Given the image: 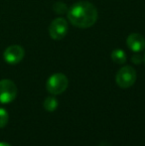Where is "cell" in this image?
<instances>
[{
	"mask_svg": "<svg viewBox=\"0 0 145 146\" xmlns=\"http://www.w3.org/2000/svg\"><path fill=\"white\" fill-rule=\"evenodd\" d=\"M97 8L87 1H79L75 3L68 11L69 21L79 28H89L97 20Z\"/></svg>",
	"mask_w": 145,
	"mask_h": 146,
	"instance_id": "6da1fadb",
	"label": "cell"
},
{
	"mask_svg": "<svg viewBox=\"0 0 145 146\" xmlns=\"http://www.w3.org/2000/svg\"><path fill=\"white\" fill-rule=\"evenodd\" d=\"M69 85L68 78L62 73H57L52 75L48 79L46 84V88L51 94L58 96L67 90Z\"/></svg>",
	"mask_w": 145,
	"mask_h": 146,
	"instance_id": "7a4b0ae2",
	"label": "cell"
},
{
	"mask_svg": "<svg viewBox=\"0 0 145 146\" xmlns=\"http://www.w3.org/2000/svg\"><path fill=\"white\" fill-rule=\"evenodd\" d=\"M116 84L121 88H128L134 85L136 81V72L130 66H124L117 72L115 77Z\"/></svg>",
	"mask_w": 145,
	"mask_h": 146,
	"instance_id": "3957f363",
	"label": "cell"
},
{
	"mask_svg": "<svg viewBox=\"0 0 145 146\" xmlns=\"http://www.w3.org/2000/svg\"><path fill=\"white\" fill-rule=\"evenodd\" d=\"M17 87L11 80L4 79L0 81V102L1 104H10L17 96Z\"/></svg>",
	"mask_w": 145,
	"mask_h": 146,
	"instance_id": "277c9868",
	"label": "cell"
},
{
	"mask_svg": "<svg viewBox=\"0 0 145 146\" xmlns=\"http://www.w3.org/2000/svg\"><path fill=\"white\" fill-rule=\"evenodd\" d=\"M25 51L19 45H12L5 49L3 53L4 61L9 65H16L23 60Z\"/></svg>",
	"mask_w": 145,
	"mask_h": 146,
	"instance_id": "5b68a950",
	"label": "cell"
},
{
	"mask_svg": "<svg viewBox=\"0 0 145 146\" xmlns=\"http://www.w3.org/2000/svg\"><path fill=\"white\" fill-rule=\"evenodd\" d=\"M68 33V23L64 18H57L49 27V34L53 40H61Z\"/></svg>",
	"mask_w": 145,
	"mask_h": 146,
	"instance_id": "8992f818",
	"label": "cell"
},
{
	"mask_svg": "<svg viewBox=\"0 0 145 146\" xmlns=\"http://www.w3.org/2000/svg\"><path fill=\"white\" fill-rule=\"evenodd\" d=\"M127 47L133 52H141L145 49V39L138 33L130 34L126 41Z\"/></svg>",
	"mask_w": 145,
	"mask_h": 146,
	"instance_id": "52a82bcc",
	"label": "cell"
},
{
	"mask_svg": "<svg viewBox=\"0 0 145 146\" xmlns=\"http://www.w3.org/2000/svg\"><path fill=\"white\" fill-rule=\"evenodd\" d=\"M111 60L118 65H123L126 62V54L120 49H115L111 53Z\"/></svg>",
	"mask_w": 145,
	"mask_h": 146,
	"instance_id": "ba28073f",
	"label": "cell"
},
{
	"mask_svg": "<svg viewBox=\"0 0 145 146\" xmlns=\"http://www.w3.org/2000/svg\"><path fill=\"white\" fill-rule=\"evenodd\" d=\"M58 104H59L58 100H57V98H54V96H48V98L44 100V102H43L44 108L49 112L55 111V110H57V108H58Z\"/></svg>",
	"mask_w": 145,
	"mask_h": 146,
	"instance_id": "9c48e42d",
	"label": "cell"
},
{
	"mask_svg": "<svg viewBox=\"0 0 145 146\" xmlns=\"http://www.w3.org/2000/svg\"><path fill=\"white\" fill-rule=\"evenodd\" d=\"M9 121V114L8 111L3 108H0V128H3L7 125Z\"/></svg>",
	"mask_w": 145,
	"mask_h": 146,
	"instance_id": "30bf717a",
	"label": "cell"
},
{
	"mask_svg": "<svg viewBox=\"0 0 145 146\" xmlns=\"http://www.w3.org/2000/svg\"><path fill=\"white\" fill-rule=\"evenodd\" d=\"M142 61H143V59H142L140 56H133L132 57V62H133L134 64H140Z\"/></svg>",
	"mask_w": 145,
	"mask_h": 146,
	"instance_id": "8fae6325",
	"label": "cell"
},
{
	"mask_svg": "<svg viewBox=\"0 0 145 146\" xmlns=\"http://www.w3.org/2000/svg\"><path fill=\"white\" fill-rule=\"evenodd\" d=\"M0 146H11V145L8 144V143H6V142H0Z\"/></svg>",
	"mask_w": 145,
	"mask_h": 146,
	"instance_id": "7c38bea8",
	"label": "cell"
},
{
	"mask_svg": "<svg viewBox=\"0 0 145 146\" xmlns=\"http://www.w3.org/2000/svg\"><path fill=\"white\" fill-rule=\"evenodd\" d=\"M143 61H144V63H145V56H144V58H143Z\"/></svg>",
	"mask_w": 145,
	"mask_h": 146,
	"instance_id": "4fadbf2b",
	"label": "cell"
}]
</instances>
